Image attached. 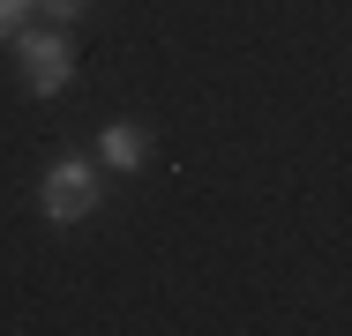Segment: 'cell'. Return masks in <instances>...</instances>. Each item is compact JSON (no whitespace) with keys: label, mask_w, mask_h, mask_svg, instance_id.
Here are the masks:
<instances>
[{"label":"cell","mask_w":352,"mask_h":336,"mask_svg":"<svg viewBox=\"0 0 352 336\" xmlns=\"http://www.w3.org/2000/svg\"><path fill=\"white\" fill-rule=\"evenodd\" d=\"M38 209H45V224H82V217L98 209V165L53 157L45 180H38Z\"/></svg>","instance_id":"cell-2"},{"label":"cell","mask_w":352,"mask_h":336,"mask_svg":"<svg viewBox=\"0 0 352 336\" xmlns=\"http://www.w3.org/2000/svg\"><path fill=\"white\" fill-rule=\"evenodd\" d=\"M15 60H23V90L30 97H60L75 82V45L68 23H45V30H15Z\"/></svg>","instance_id":"cell-1"},{"label":"cell","mask_w":352,"mask_h":336,"mask_svg":"<svg viewBox=\"0 0 352 336\" xmlns=\"http://www.w3.org/2000/svg\"><path fill=\"white\" fill-rule=\"evenodd\" d=\"M98 165L105 172H142L150 165V128L142 120H113V128L98 134Z\"/></svg>","instance_id":"cell-3"},{"label":"cell","mask_w":352,"mask_h":336,"mask_svg":"<svg viewBox=\"0 0 352 336\" xmlns=\"http://www.w3.org/2000/svg\"><path fill=\"white\" fill-rule=\"evenodd\" d=\"M23 23H30V0H0V38H15Z\"/></svg>","instance_id":"cell-5"},{"label":"cell","mask_w":352,"mask_h":336,"mask_svg":"<svg viewBox=\"0 0 352 336\" xmlns=\"http://www.w3.org/2000/svg\"><path fill=\"white\" fill-rule=\"evenodd\" d=\"M30 8H38V15H45V23H75V15H82V8H90V0H30Z\"/></svg>","instance_id":"cell-4"}]
</instances>
